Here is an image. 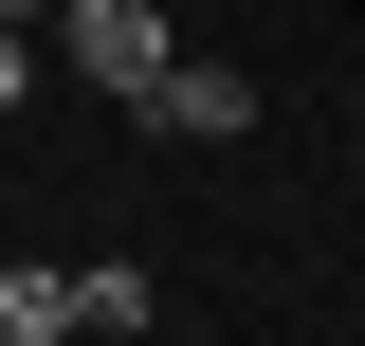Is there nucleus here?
I'll use <instances>...</instances> for the list:
<instances>
[{"instance_id":"nucleus-1","label":"nucleus","mask_w":365,"mask_h":346,"mask_svg":"<svg viewBox=\"0 0 365 346\" xmlns=\"http://www.w3.org/2000/svg\"><path fill=\"white\" fill-rule=\"evenodd\" d=\"M55 55H73L91 91H128V110H146V91H165V55H182V37H165V19H146V0H55Z\"/></svg>"},{"instance_id":"nucleus-2","label":"nucleus","mask_w":365,"mask_h":346,"mask_svg":"<svg viewBox=\"0 0 365 346\" xmlns=\"http://www.w3.org/2000/svg\"><path fill=\"white\" fill-rule=\"evenodd\" d=\"M146 128H165V146H237V128H256V73H237V55H165Z\"/></svg>"},{"instance_id":"nucleus-3","label":"nucleus","mask_w":365,"mask_h":346,"mask_svg":"<svg viewBox=\"0 0 365 346\" xmlns=\"http://www.w3.org/2000/svg\"><path fill=\"white\" fill-rule=\"evenodd\" d=\"M0 346H91L73 328V256H19L0 273Z\"/></svg>"},{"instance_id":"nucleus-4","label":"nucleus","mask_w":365,"mask_h":346,"mask_svg":"<svg viewBox=\"0 0 365 346\" xmlns=\"http://www.w3.org/2000/svg\"><path fill=\"white\" fill-rule=\"evenodd\" d=\"M73 328L128 346V328H146V273H128V256H73Z\"/></svg>"},{"instance_id":"nucleus-5","label":"nucleus","mask_w":365,"mask_h":346,"mask_svg":"<svg viewBox=\"0 0 365 346\" xmlns=\"http://www.w3.org/2000/svg\"><path fill=\"white\" fill-rule=\"evenodd\" d=\"M19 91H37V19H0V110H19Z\"/></svg>"},{"instance_id":"nucleus-6","label":"nucleus","mask_w":365,"mask_h":346,"mask_svg":"<svg viewBox=\"0 0 365 346\" xmlns=\"http://www.w3.org/2000/svg\"><path fill=\"white\" fill-rule=\"evenodd\" d=\"M0 19H55V0H0Z\"/></svg>"}]
</instances>
